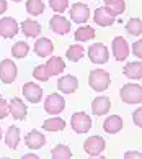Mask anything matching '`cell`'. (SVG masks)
<instances>
[{"instance_id":"cell-1","label":"cell","mask_w":142,"mask_h":159,"mask_svg":"<svg viewBox=\"0 0 142 159\" xmlns=\"http://www.w3.org/2000/svg\"><path fill=\"white\" fill-rule=\"evenodd\" d=\"M111 77L110 72L105 69H93L90 75H88V85L92 87L95 92H103L110 87Z\"/></svg>"},{"instance_id":"cell-2","label":"cell","mask_w":142,"mask_h":159,"mask_svg":"<svg viewBox=\"0 0 142 159\" xmlns=\"http://www.w3.org/2000/svg\"><path fill=\"white\" fill-rule=\"evenodd\" d=\"M121 100L124 103H139L142 102V87L139 84H126L121 89Z\"/></svg>"},{"instance_id":"cell-3","label":"cell","mask_w":142,"mask_h":159,"mask_svg":"<svg viewBox=\"0 0 142 159\" xmlns=\"http://www.w3.org/2000/svg\"><path fill=\"white\" fill-rule=\"evenodd\" d=\"M70 125H72V129L75 133L82 134V133L90 131L92 118H90V115L85 113V111H77V113H74L70 116Z\"/></svg>"},{"instance_id":"cell-4","label":"cell","mask_w":142,"mask_h":159,"mask_svg":"<svg viewBox=\"0 0 142 159\" xmlns=\"http://www.w3.org/2000/svg\"><path fill=\"white\" fill-rule=\"evenodd\" d=\"M88 57L93 64H105L108 62L110 59V52H108V48L103 44V43H93L90 48H88Z\"/></svg>"},{"instance_id":"cell-5","label":"cell","mask_w":142,"mask_h":159,"mask_svg":"<svg viewBox=\"0 0 142 159\" xmlns=\"http://www.w3.org/2000/svg\"><path fill=\"white\" fill-rule=\"evenodd\" d=\"M66 108V100L61 93H51L44 100V110L51 115H57Z\"/></svg>"},{"instance_id":"cell-6","label":"cell","mask_w":142,"mask_h":159,"mask_svg":"<svg viewBox=\"0 0 142 159\" xmlns=\"http://www.w3.org/2000/svg\"><path fill=\"white\" fill-rule=\"evenodd\" d=\"M16 74H18V70H16V64L13 61L3 59L0 62V80L3 84H11L16 79Z\"/></svg>"},{"instance_id":"cell-7","label":"cell","mask_w":142,"mask_h":159,"mask_svg":"<svg viewBox=\"0 0 142 159\" xmlns=\"http://www.w3.org/2000/svg\"><path fill=\"white\" fill-rule=\"evenodd\" d=\"M106 148V141L101 136H90L84 143V149L90 156H100Z\"/></svg>"},{"instance_id":"cell-8","label":"cell","mask_w":142,"mask_h":159,"mask_svg":"<svg viewBox=\"0 0 142 159\" xmlns=\"http://www.w3.org/2000/svg\"><path fill=\"white\" fill-rule=\"evenodd\" d=\"M88 18H90V8H88L85 3L77 2V3L72 5V8H70V20L74 23L82 25V23H87Z\"/></svg>"},{"instance_id":"cell-9","label":"cell","mask_w":142,"mask_h":159,"mask_svg":"<svg viewBox=\"0 0 142 159\" xmlns=\"http://www.w3.org/2000/svg\"><path fill=\"white\" fill-rule=\"evenodd\" d=\"M20 31V26L18 23H16L15 18H11V16H5V18L0 20V36L2 38H13L16 36V33Z\"/></svg>"},{"instance_id":"cell-10","label":"cell","mask_w":142,"mask_h":159,"mask_svg":"<svg viewBox=\"0 0 142 159\" xmlns=\"http://www.w3.org/2000/svg\"><path fill=\"white\" fill-rule=\"evenodd\" d=\"M111 48H113V56H114L116 61H126L127 59V56H129V44H127L126 38L116 36L113 39Z\"/></svg>"},{"instance_id":"cell-11","label":"cell","mask_w":142,"mask_h":159,"mask_svg":"<svg viewBox=\"0 0 142 159\" xmlns=\"http://www.w3.org/2000/svg\"><path fill=\"white\" fill-rule=\"evenodd\" d=\"M8 108H10V115L13 116L15 120H25L26 118L28 107L21 102V98L13 97L10 100V103H8Z\"/></svg>"},{"instance_id":"cell-12","label":"cell","mask_w":142,"mask_h":159,"mask_svg":"<svg viewBox=\"0 0 142 159\" xmlns=\"http://www.w3.org/2000/svg\"><path fill=\"white\" fill-rule=\"evenodd\" d=\"M111 110V100L105 95H100L97 98H93L92 102V113L97 116H103Z\"/></svg>"},{"instance_id":"cell-13","label":"cell","mask_w":142,"mask_h":159,"mask_svg":"<svg viewBox=\"0 0 142 159\" xmlns=\"http://www.w3.org/2000/svg\"><path fill=\"white\" fill-rule=\"evenodd\" d=\"M49 28L57 34H67L70 31V21L62 15H54L49 20Z\"/></svg>"},{"instance_id":"cell-14","label":"cell","mask_w":142,"mask_h":159,"mask_svg":"<svg viewBox=\"0 0 142 159\" xmlns=\"http://www.w3.org/2000/svg\"><path fill=\"white\" fill-rule=\"evenodd\" d=\"M23 95L26 97V100H29L31 103H38L43 98V89L39 85H36L34 82H26L23 85Z\"/></svg>"},{"instance_id":"cell-15","label":"cell","mask_w":142,"mask_h":159,"mask_svg":"<svg viewBox=\"0 0 142 159\" xmlns=\"http://www.w3.org/2000/svg\"><path fill=\"white\" fill-rule=\"evenodd\" d=\"M93 20L100 26H111L114 23V16H113V13H111L106 7H100V8L95 10Z\"/></svg>"},{"instance_id":"cell-16","label":"cell","mask_w":142,"mask_h":159,"mask_svg":"<svg viewBox=\"0 0 142 159\" xmlns=\"http://www.w3.org/2000/svg\"><path fill=\"white\" fill-rule=\"evenodd\" d=\"M25 144L29 149H39L46 144V136L43 133L36 131V129H31V131L25 136Z\"/></svg>"},{"instance_id":"cell-17","label":"cell","mask_w":142,"mask_h":159,"mask_svg":"<svg viewBox=\"0 0 142 159\" xmlns=\"http://www.w3.org/2000/svg\"><path fill=\"white\" fill-rule=\"evenodd\" d=\"M57 89L64 93H74L79 89V80L75 75H64L57 80Z\"/></svg>"},{"instance_id":"cell-18","label":"cell","mask_w":142,"mask_h":159,"mask_svg":"<svg viewBox=\"0 0 142 159\" xmlns=\"http://www.w3.org/2000/svg\"><path fill=\"white\" fill-rule=\"evenodd\" d=\"M54 51V44L49 38H39L36 43H34V52L39 56V57H47L52 54Z\"/></svg>"},{"instance_id":"cell-19","label":"cell","mask_w":142,"mask_h":159,"mask_svg":"<svg viewBox=\"0 0 142 159\" xmlns=\"http://www.w3.org/2000/svg\"><path fill=\"white\" fill-rule=\"evenodd\" d=\"M44 67H46V72L49 74V77H51V75L61 74L62 70L66 69V64H64V61L59 56H51L49 59H47V62L44 64Z\"/></svg>"},{"instance_id":"cell-20","label":"cell","mask_w":142,"mask_h":159,"mask_svg":"<svg viewBox=\"0 0 142 159\" xmlns=\"http://www.w3.org/2000/svg\"><path fill=\"white\" fill-rule=\"evenodd\" d=\"M103 129L110 134H116L118 131L123 129V118L119 115H111L103 121Z\"/></svg>"},{"instance_id":"cell-21","label":"cell","mask_w":142,"mask_h":159,"mask_svg":"<svg viewBox=\"0 0 142 159\" xmlns=\"http://www.w3.org/2000/svg\"><path fill=\"white\" fill-rule=\"evenodd\" d=\"M21 31L26 38H36L41 33V25L34 20H23L21 21Z\"/></svg>"},{"instance_id":"cell-22","label":"cell","mask_w":142,"mask_h":159,"mask_svg":"<svg viewBox=\"0 0 142 159\" xmlns=\"http://www.w3.org/2000/svg\"><path fill=\"white\" fill-rule=\"evenodd\" d=\"M123 72H124V75L126 77H129V79H140L142 77V64H140V61L137 62V61H134V62H129L127 66H124V69H123Z\"/></svg>"},{"instance_id":"cell-23","label":"cell","mask_w":142,"mask_h":159,"mask_svg":"<svg viewBox=\"0 0 142 159\" xmlns=\"http://www.w3.org/2000/svg\"><path fill=\"white\" fill-rule=\"evenodd\" d=\"M5 143L10 149H16L20 144V129L16 126H8V131L5 134Z\"/></svg>"},{"instance_id":"cell-24","label":"cell","mask_w":142,"mask_h":159,"mask_svg":"<svg viewBox=\"0 0 142 159\" xmlns=\"http://www.w3.org/2000/svg\"><path fill=\"white\" fill-rule=\"evenodd\" d=\"M105 7L113 13V16H116L126 11V2L124 0H105Z\"/></svg>"},{"instance_id":"cell-25","label":"cell","mask_w":142,"mask_h":159,"mask_svg":"<svg viewBox=\"0 0 142 159\" xmlns=\"http://www.w3.org/2000/svg\"><path fill=\"white\" fill-rule=\"evenodd\" d=\"M66 56H67L69 61L77 62V61H80L82 57L85 56V48H84L82 44H72V46H69Z\"/></svg>"},{"instance_id":"cell-26","label":"cell","mask_w":142,"mask_h":159,"mask_svg":"<svg viewBox=\"0 0 142 159\" xmlns=\"http://www.w3.org/2000/svg\"><path fill=\"white\" fill-rule=\"evenodd\" d=\"M95 38V30L92 26H79L75 30V39L79 43H84V41H88V39H93Z\"/></svg>"},{"instance_id":"cell-27","label":"cell","mask_w":142,"mask_h":159,"mask_svg":"<svg viewBox=\"0 0 142 159\" xmlns=\"http://www.w3.org/2000/svg\"><path fill=\"white\" fill-rule=\"evenodd\" d=\"M26 11L33 16H38L44 11V2L43 0H26Z\"/></svg>"},{"instance_id":"cell-28","label":"cell","mask_w":142,"mask_h":159,"mask_svg":"<svg viewBox=\"0 0 142 159\" xmlns=\"http://www.w3.org/2000/svg\"><path fill=\"white\" fill-rule=\"evenodd\" d=\"M43 128L46 131H62L66 128V121L62 118H49L43 123Z\"/></svg>"},{"instance_id":"cell-29","label":"cell","mask_w":142,"mask_h":159,"mask_svg":"<svg viewBox=\"0 0 142 159\" xmlns=\"http://www.w3.org/2000/svg\"><path fill=\"white\" fill-rule=\"evenodd\" d=\"M28 51H29V46H28V43H25V41H18V43H15L13 46H11V56L16 57V59L26 57Z\"/></svg>"},{"instance_id":"cell-30","label":"cell","mask_w":142,"mask_h":159,"mask_svg":"<svg viewBox=\"0 0 142 159\" xmlns=\"http://www.w3.org/2000/svg\"><path fill=\"white\" fill-rule=\"evenodd\" d=\"M51 156L56 159H69V157H72V151H70L67 144H57L56 148H52Z\"/></svg>"},{"instance_id":"cell-31","label":"cell","mask_w":142,"mask_h":159,"mask_svg":"<svg viewBox=\"0 0 142 159\" xmlns=\"http://www.w3.org/2000/svg\"><path fill=\"white\" fill-rule=\"evenodd\" d=\"M126 30H127L129 34H132V36H140L142 34V21H140V18H131L126 25Z\"/></svg>"},{"instance_id":"cell-32","label":"cell","mask_w":142,"mask_h":159,"mask_svg":"<svg viewBox=\"0 0 142 159\" xmlns=\"http://www.w3.org/2000/svg\"><path fill=\"white\" fill-rule=\"evenodd\" d=\"M49 7L56 13H64L69 7V0H49Z\"/></svg>"},{"instance_id":"cell-33","label":"cell","mask_w":142,"mask_h":159,"mask_svg":"<svg viewBox=\"0 0 142 159\" xmlns=\"http://www.w3.org/2000/svg\"><path fill=\"white\" fill-rule=\"evenodd\" d=\"M33 77L38 79V80H41V82H47V80H49V74L46 72L44 64H39V66L34 67V70H33Z\"/></svg>"},{"instance_id":"cell-34","label":"cell","mask_w":142,"mask_h":159,"mask_svg":"<svg viewBox=\"0 0 142 159\" xmlns=\"http://www.w3.org/2000/svg\"><path fill=\"white\" fill-rule=\"evenodd\" d=\"M10 113V108H8V102L7 100H3L0 97V120L7 118V115Z\"/></svg>"},{"instance_id":"cell-35","label":"cell","mask_w":142,"mask_h":159,"mask_svg":"<svg viewBox=\"0 0 142 159\" xmlns=\"http://www.w3.org/2000/svg\"><path fill=\"white\" fill-rule=\"evenodd\" d=\"M140 116H142V108H140V105H139V108H136L134 110V113H132V121H134V125L136 126H142V120H140Z\"/></svg>"},{"instance_id":"cell-36","label":"cell","mask_w":142,"mask_h":159,"mask_svg":"<svg viewBox=\"0 0 142 159\" xmlns=\"http://www.w3.org/2000/svg\"><path fill=\"white\" fill-rule=\"evenodd\" d=\"M132 52H134V56H137L139 57V61H140V57H142V41H136V43L132 44Z\"/></svg>"},{"instance_id":"cell-37","label":"cell","mask_w":142,"mask_h":159,"mask_svg":"<svg viewBox=\"0 0 142 159\" xmlns=\"http://www.w3.org/2000/svg\"><path fill=\"white\" fill-rule=\"evenodd\" d=\"M140 151H126V154H124V157H140Z\"/></svg>"},{"instance_id":"cell-38","label":"cell","mask_w":142,"mask_h":159,"mask_svg":"<svg viewBox=\"0 0 142 159\" xmlns=\"http://www.w3.org/2000/svg\"><path fill=\"white\" fill-rule=\"evenodd\" d=\"M7 11V0H0V15Z\"/></svg>"},{"instance_id":"cell-39","label":"cell","mask_w":142,"mask_h":159,"mask_svg":"<svg viewBox=\"0 0 142 159\" xmlns=\"http://www.w3.org/2000/svg\"><path fill=\"white\" fill-rule=\"evenodd\" d=\"M23 157H25V159H36L38 156H36V154H33V152H28V154H25Z\"/></svg>"},{"instance_id":"cell-40","label":"cell","mask_w":142,"mask_h":159,"mask_svg":"<svg viewBox=\"0 0 142 159\" xmlns=\"http://www.w3.org/2000/svg\"><path fill=\"white\" fill-rule=\"evenodd\" d=\"M0 138H2V128H0Z\"/></svg>"},{"instance_id":"cell-41","label":"cell","mask_w":142,"mask_h":159,"mask_svg":"<svg viewBox=\"0 0 142 159\" xmlns=\"http://www.w3.org/2000/svg\"><path fill=\"white\" fill-rule=\"evenodd\" d=\"M13 2H21V0H13Z\"/></svg>"},{"instance_id":"cell-42","label":"cell","mask_w":142,"mask_h":159,"mask_svg":"<svg viewBox=\"0 0 142 159\" xmlns=\"http://www.w3.org/2000/svg\"><path fill=\"white\" fill-rule=\"evenodd\" d=\"M0 97H2V93H0Z\"/></svg>"},{"instance_id":"cell-43","label":"cell","mask_w":142,"mask_h":159,"mask_svg":"<svg viewBox=\"0 0 142 159\" xmlns=\"http://www.w3.org/2000/svg\"><path fill=\"white\" fill-rule=\"evenodd\" d=\"M103 2H105V0H103Z\"/></svg>"}]
</instances>
